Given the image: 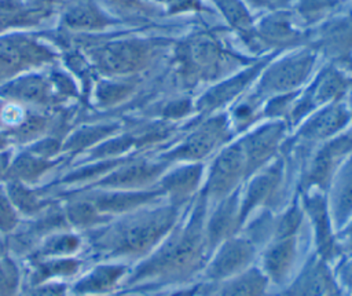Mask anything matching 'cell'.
<instances>
[{
  "mask_svg": "<svg viewBox=\"0 0 352 296\" xmlns=\"http://www.w3.org/2000/svg\"><path fill=\"white\" fill-rule=\"evenodd\" d=\"M201 288H202V284H192L188 286L177 288L170 293H168L166 296H198L201 292Z\"/></svg>",
  "mask_w": 352,
  "mask_h": 296,
  "instance_id": "cell-24",
  "label": "cell"
},
{
  "mask_svg": "<svg viewBox=\"0 0 352 296\" xmlns=\"http://www.w3.org/2000/svg\"><path fill=\"white\" fill-rule=\"evenodd\" d=\"M122 296H138V295H122Z\"/></svg>",
  "mask_w": 352,
  "mask_h": 296,
  "instance_id": "cell-27",
  "label": "cell"
},
{
  "mask_svg": "<svg viewBox=\"0 0 352 296\" xmlns=\"http://www.w3.org/2000/svg\"><path fill=\"white\" fill-rule=\"evenodd\" d=\"M253 70L249 73L242 74L238 78H232L224 84H221L217 88H213L210 92H208L199 102V107L202 110H213L219 106H221L223 103L228 102L231 98H234L243 87L245 84L249 81V78L253 77Z\"/></svg>",
  "mask_w": 352,
  "mask_h": 296,
  "instance_id": "cell-19",
  "label": "cell"
},
{
  "mask_svg": "<svg viewBox=\"0 0 352 296\" xmlns=\"http://www.w3.org/2000/svg\"><path fill=\"white\" fill-rule=\"evenodd\" d=\"M226 121L220 117L213 118L194 131L169 157L176 160H198L212 153L219 143L226 139Z\"/></svg>",
  "mask_w": 352,
  "mask_h": 296,
  "instance_id": "cell-8",
  "label": "cell"
},
{
  "mask_svg": "<svg viewBox=\"0 0 352 296\" xmlns=\"http://www.w3.org/2000/svg\"><path fill=\"white\" fill-rule=\"evenodd\" d=\"M256 244L246 235L230 237L219 244L202 270L204 279L209 284L227 279L253 264Z\"/></svg>",
  "mask_w": 352,
  "mask_h": 296,
  "instance_id": "cell-3",
  "label": "cell"
},
{
  "mask_svg": "<svg viewBox=\"0 0 352 296\" xmlns=\"http://www.w3.org/2000/svg\"><path fill=\"white\" fill-rule=\"evenodd\" d=\"M248 176L246 157L241 143L227 147L216 158L206 186V195L221 201L228 197L241 178Z\"/></svg>",
  "mask_w": 352,
  "mask_h": 296,
  "instance_id": "cell-4",
  "label": "cell"
},
{
  "mask_svg": "<svg viewBox=\"0 0 352 296\" xmlns=\"http://www.w3.org/2000/svg\"><path fill=\"white\" fill-rule=\"evenodd\" d=\"M125 267L120 264L100 266L89 273L76 285V292L78 293H102L113 289L117 282L125 274Z\"/></svg>",
  "mask_w": 352,
  "mask_h": 296,
  "instance_id": "cell-16",
  "label": "cell"
},
{
  "mask_svg": "<svg viewBox=\"0 0 352 296\" xmlns=\"http://www.w3.org/2000/svg\"><path fill=\"white\" fill-rule=\"evenodd\" d=\"M348 121V112L341 105H333L318 113L301 129L307 139H326L340 131Z\"/></svg>",
  "mask_w": 352,
  "mask_h": 296,
  "instance_id": "cell-14",
  "label": "cell"
},
{
  "mask_svg": "<svg viewBox=\"0 0 352 296\" xmlns=\"http://www.w3.org/2000/svg\"><path fill=\"white\" fill-rule=\"evenodd\" d=\"M241 226L236 195L230 194L221 200L216 211L205 222V240L209 252H212L224 240L232 237Z\"/></svg>",
  "mask_w": 352,
  "mask_h": 296,
  "instance_id": "cell-11",
  "label": "cell"
},
{
  "mask_svg": "<svg viewBox=\"0 0 352 296\" xmlns=\"http://www.w3.org/2000/svg\"><path fill=\"white\" fill-rule=\"evenodd\" d=\"M205 201H199L190 219L176 226L133 273L136 284H183L204 270L209 249L205 240Z\"/></svg>",
  "mask_w": 352,
  "mask_h": 296,
  "instance_id": "cell-1",
  "label": "cell"
},
{
  "mask_svg": "<svg viewBox=\"0 0 352 296\" xmlns=\"http://www.w3.org/2000/svg\"><path fill=\"white\" fill-rule=\"evenodd\" d=\"M309 65L311 59L308 56H300L285 62V65L278 66L268 73L263 85L267 91H283L293 88L307 76Z\"/></svg>",
  "mask_w": 352,
  "mask_h": 296,
  "instance_id": "cell-15",
  "label": "cell"
},
{
  "mask_svg": "<svg viewBox=\"0 0 352 296\" xmlns=\"http://www.w3.org/2000/svg\"><path fill=\"white\" fill-rule=\"evenodd\" d=\"M298 234L274 238L268 242L263 257L261 270L275 285H286L292 279V273L297 262Z\"/></svg>",
  "mask_w": 352,
  "mask_h": 296,
  "instance_id": "cell-6",
  "label": "cell"
},
{
  "mask_svg": "<svg viewBox=\"0 0 352 296\" xmlns=\"http://www.w3.org/2000/svg\"><path fill=\"white\" fill-rule=\"evenodd\" d=\"M330 296H341V292H338V293H334V295H330Z\"/></svg>",
  "mask_w": 352,
  "mask_h": 296,
  "instance_id": "cell-26",
  "label": "cell"
},
{
  "mask_svg": "<svg viewBox=\"0 0 352 296\" xmlns=\"http://www.w3.org/2000/svg\"><path fill=\"white\" fill-rule=\"evenodd\" d=\"M177 205L158 208L120 223L104 238L114 256H142L157 248L177 223Z\"/></svg>",
  "mask_w": 352,
  "mask_h": 296,
  "instance_id": "cell-2",
  "label": "cell"
},
{
  "mask_svg": "<svg viewBox=\"0 0 352 296\" xmlns=\"http://www.w3.org/2000/svg\"><path fill=\"white\" fill-rule=\"evenodd\" d=\"M15 274L11 273V268H0V296H7L14 288Z\"/></svg>",
  "mask_w": 352,
  "mask_h": 296,
  "instance_id": "cell-23",
  "label": "cell"
},
{
  "mask_svg": "<svg viewBox=\"0 0 352 296\" xmlns=\"http://www.w3.org/2000/svg\"><path fill=\"white\" fill-rule=\"evenodd\" d=\"M338 292L340 288L329 262L315 255L286 284L283 296H330Z\"/></svg>",
  "mask_w": 352,
  "mask_h": 296,
  "instance_id": "cell-5",
  "label": "cell"
},
{
  "mask_svg": "<svg viewBox=\"0 0 352 296\" xmlns=\"http://www.w3.org/2000/svg\"><path fill=\"white\" fill-rule=\"evenodd\" d=\"M352 150V135H342L327 142L312 158L305 173V184L323 187L330 180L337 162Z\"/></svg>",
  "mask_w": 352,
  "mask_h": 296,
  "instance_id": "cell-10",
  "label": "cell"
},
{
  "mask_svg": "<svg viewBox=\"0 0 352 296\" xmlns=\"http://www.w3.org/2000/svg\"><path fill=\"white\" fill-rule=\"evenodd\" d=\"M304 208L312 223L316 255L326 262H330L338 252V244L334 238L331 219L326 207V201L322 195L312 194L304 200Z\"/></svg>",
  "mask_w": 352,
  "mask_h": 296,
  "instance_id": "cell-9",
  "label": "cell"
},
{
  "mask_svg": "<svg viewBox=\"0 0 352 296\" xmlns=\"http://www.w3.org/2000/svg\"><path fill=\"white\" fill-rule=\"evenodd\" d=\"M282 124H271L257 129L256 132L250 134L243 142H241L246 157L248 175L257 169L274 154L282 138Z\"/></svg>",
  "mask_w": 352,
  "mask_h": 296,
  "instance_id": "cell-12",
  "label": "cell"
},
{
  "mask_svg": "<svg viewBox=\"0 0 352 296\" xmlns=\"http://www.w3.org/2000/svg\"><path fill=\"white\" fill-rule=\"evenodd\" d=\"M270 279L260 267L250 266L243 271L223 279L220 282L210 284V289L204 285L201 288V296H265L270 285Z\"/></svg>",
  "mask_w": 352,
  "mask_h": 296,
  "instance_id": "cell-7",
  "label": "cell"
},
{
  "mask_svg": "<svg viewBox=\"0 0 352 296\" xmlns=\"http://www.w3.org/2000/svg\"><path fill=\"white\" fill-rule=\"evenodd\" d=\"M334 278L340 290L344 289L345 292L352 295V256L338 263L334 271Z\"/></svg>",
  "mask_w": 352,
  "mask_h": 296,
  "instance_id": "cell-21",
  "label": "cell"
},
{
  "mask_svg": "<svg viewBox=\"0 0 352 296\" xmlns=\"http://www.w3.org/2000/svg\"><path fill=\"white\" fill-rule=\"evenodd\" d=\"M280 179V169L279 165H274L265 172L260 173L248 187L245 198L239 205V216L241 224H243L250 215V212L268 201V198L274 194L278 183Z\"/></svg>",
  "mask_w": 352,
  "mask_h": 296,
  "instance_id": "cell-13",
  "label": "cell"
},
{
  "mask_svg": "<svg viewBox=\"0 0 352 296\" xmlns=\"http://www.w3.org/2000/svg\"><path fill=\"white\" fill-rule=\"evenodd\" d=\"M227 19L241 32L250 30V18L239 0H213Z\"/></svg>",
  "mask_w": 352,
  "mask_h": 296,
  "instance_id": "cell-20",
  "label": "cell"
},
{
  "mask_svg": "<svg viewBox=\"0 0 352 296\" xmlns=\"http://www.w3.org/2000/svg\"><path fill=\"white\" fill-rule=\"evenodd\" d=\"M333 220L344 224L352 216V164L345 168L333 198Z\"/></svg>",
  "mask_w": 352,
  "mask_h": 296,
  "instance_id": "cell-18",
  "label": "cell"
},
{
  "mask_svg": "<svg viewBox=\"0 0 352 296\" xmlns=\"http://www.w3.org/2000/svg\"><path fill=\"white\" fill-rule=\"evenodd\" d=\"M198 296H201V295H198Z\"/></svg>",
  "mask_w": 352,
  "mask_h": 296,
  "instance_id": "cell-28",
  "label": "cell"
},
{
  "mask_svg": "<svg viewBox=\"0 0 352 296\" xmlns=\"http://www.w3.org/2000/svg\"><path fill=\"white\" fill-rule=\"evenodd\" d=\"M201 176L199 165H187L184 168L177 169L172 175H169L164 180V187L173 200H176V205L183 201L198 184Z\"/></svg>",
  "mask_w": 352,
  "mask_h": 296,
  "instance_id": "cell-17",
  "label": "cell"
},
{
  "mask_svg": "<svg viewBox=\"0 0 352 296\" xmlns=\"http://www.w3.org/2000/svg\"><path fill=\"white\" fill-rule=\"evenodd\" d=\"M252 4L254 6H260V7H270V8H275V7H282L283 4L287 3V0H249Z\"/></svg>",
  "mask_w": 352,
  "mask_h": 296,
  "instance_id": "cell-25",
  "label": "cell"
},
{
  "mask_svg": "<svg viewBox=\"0 0 352 296\" xmlns=\"http://www.w3.org/2000/svg\"><path fill=\"white\" fill-rule=\"evenodd\" d=\"M16 224V216L4 195L0 194V231H10Z\"/></svg>",
  "mask_w": 352,
  "mask_h": 296,
  "instance_id": "cell-22",
  "label": "cell"
}]
</instances>
